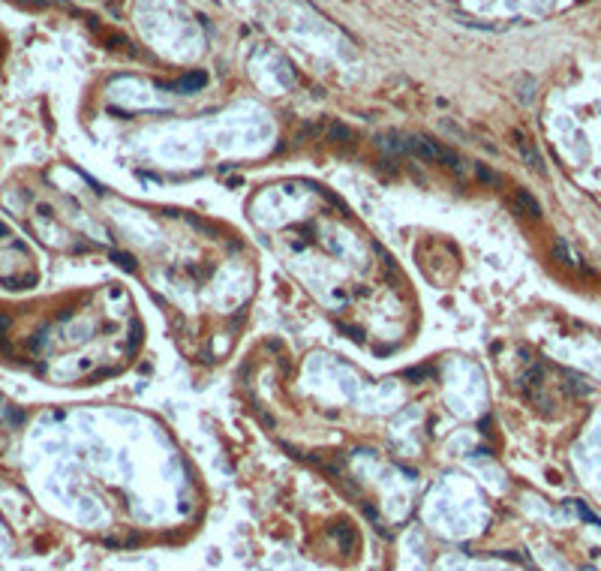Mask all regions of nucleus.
Masks as SVG:
<instances>
[{
  "mask_svg": "<svg viewBox=\"0 0 601 571\" xmlns=\"http://www.w3.org/2000/svg\"><path fill=\"white\" fill-rule=\"evenodd\" d=\"M515 148L523 154V159H526V166L530 169H535V172H545V159H541V154L535 151V144L526 139L520 129H515Z\"/></svg>",
  "mask_w": 601,
  "mask_h": 571,
  "instance_id": "f03ea898",
  "label": "nucleus"
},
{
  "mask_svg": "<svg viewBox=\"0 0 601 571\" xmlns=\"http://www.w3.org/2000/svg\"><path fill=\"white\" fill-rule=\"evenodd\" d=\"M511 208H515L520 217H530V219H538L541 217V204L532 193H526V189H515V196H511Z\"/></svg>",
  "mask_w": 601,
  "mask_h": 571,
  "instance_id": "f257e3e1",
  "label": "nucleus"
}]
</instances>
